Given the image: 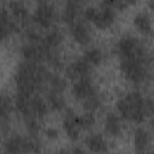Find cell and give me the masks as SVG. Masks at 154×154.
Here are the masks:
<instances>
[{
  "instance_id": "d6a6232c",
  "label": "cell",
  "mask_w": 154,
  "mask_h": 154,
  "mask_svg": "<svg viewBox=\"0 0 154 154\" xmlns=\"http://www.w3.org/2000/svg\"><path fill=\"white\" fill-rule=\"evenodd\" d=\"M1 6H2V5H0V7H1Z\"/></svg>"
},
{
  "instance_id": "f546056e",
  "label": "cell",
  "mask_w": 154,
  "mask_h": 154,
  "mask_svg": "<svg viewBox=\"0 0 154 154\" xmlns=\"http://www.w3.org/2000/svg\"><path fill=\"white\" fill-rule=\"evenodd\" d=\"M43 135H45L48 140L54 141V140H58V138H59L60 131H59V129L55 128V126H47L46 129H43Z\"/></svg>"
},
{
  "instance_id": "e0dca14e",
  "label": "cell",
  "mask_w": 154,
  "mask_h": 154,
  "mask_svg": "<svg viewBox=\"0 0 154 154\" xmlns=\"http://www.w3.org/2000/svg\"><path fill=\"white\" fill-rule=\"evenodd\" d=\"M84 146L94 154H106L108 152V142L101 132H91L85 136Z\"/></svg>"
},
{
  "instance_id": "1f68e13d",
  "label": "cell",
  "mask_w": 154,
  "mask_h": 154,
  "mask_svg": "<svg viewBox=\"0 0 154 154\" xmlns=\"http://www.w3.org/2000/svg\"><path fill=\"white\" fill-rule=\"evenodd\" d=\"M135 154H153L152 150H144V152H136Z\"/></svg>"
},
{
  "instance_id": "7a4b0ae2",
  "label": "cell",
  "mask_w": 154,
  "mask_h": 154,
  "mask_svg": "<svg viewBox=\"0 0 154 154\" xmlns=\"http://www.w3.org/2000/svg\"><path fill=\"white\" fill-rule=\"evenodd\" d=\"M117 113L123 120L142 124L153 114V100L140 90H130L122 94L116 102Z\"/></svg>"
},
{
  "instance_id": "6da1fadb",
  "label": "cell",
  "mask_w": 154,
  "mask_h": 154,
  "mask_svg": "<svg viewBox=\"0 0 154 154\" xmlns=\"http://www.w3.org/2000/svg\"><path fill=\"white\" fill-rule=\"evenodd\" d=\"M51 71L52 70L43 64L20 60L13 72L16 91L25 95L42 94L46 89Z\"/></svg>"
},
{
  "instance_id": "3957f363",
  "label": "cell",
  "mask_w": 154,
  "mask_h": 154,
  "mask_svg": "<svg viewBox=\"0 0 154 154\" xmlns=\"http://www.w3.org/2000/svg\"><path fill=\"white\" fill-rule=\"evenodd\" d=\"M13 106L20 113L22 118L31 117L38 119L40 122H42L51 112L43 95L41 94L25 95L16 91L13 97Z\"/></svg>"
},
{
  "instance_id": "ac0fdd59",
  "label": "cell",
  "mask_w": 154,
  "mask_h": 154,
  "mask_svg": "<svg viewBox=\"0 0 154 154\" xmlns=\"http://www.w3.org/2000/svg\"><path fill=\"white\" fill-rule=\"evenodd\" d=\"M132 144H134L136 152L150 150V144H152L150 130L143 125L137 126L132 135Z\"/></svg>"
},
{
  "instance_id": "277c9868",
  "label": "cell",
  "mask_w": 154,
  "mask_h": 154,
  "mask_svg": "<svg viewBox=\"0 0 154 154\" xmlns=\"http://www.w3.org/2000/svg\"><path fill=\"white\" fill-rule=\"evenodd\" d=\"M116 53L119 59L152 60V53L144 41L134 34H123L116 43Z\"/></svg>"
},
{
  "instance_id": "4dcf8cb0",
  "label": "cell",
  "mask_w": 154,
  "mask_h": 154,
  "mask_svg": "<svg viewBox=\"0 0 154 154\" xmlns=\"http://www.w3.org/2000/svg\"><path fill=\"white\" fill-rule=\"evenodd\" d=\"M55 154H72V153H71L70 148H61V149H59Z\"/></svg>"
},
{
  "instance_id": "8992f818",
  "label": "cell",
  "mask_w": 154,
  "mask_h": 154,
  "mask_svg": "<svg viewBox=\"0 0 154 154\" xmlns=\"http://www.w3.org/2000/svg\"><path fill=\"white\" fill-rule=\"evenodd\" d=\"M117 18V12L107 6L103 1L99 5H85L82 12V19L88 22L89 24H93L100 30H107L109 29Z\"/></svg>"
},
{
  "instance_id": "ffe728a7",
  "label": "cell",
  "mask_w": 154,
  "mask_h": 154,
  "mask_svg": "<svg viewBox=\"0 0 154 154\" xmlns=\"http://www.w3.org/2000/svg\"><path fill=\"white\" fill-rule=\"evenodd\" d=\"M64 40H65V35L63 30L57 25L43 34V45L49 49H59Z\"/></svg>"
},
{
  "instance_id": "83f0119b",
  "label": "cell",
  "mask_w": 154,
  "mask_h": 154,
  "mask_svg": "<svg viewBox=\"0 0 154 154\" xmlns=\"http://www.w3.org/2000/svg\"><path fill=\"white\" fill-rule=\"evenodd\" d=\"M23 124L26 130V135L32 136V137H38L42 128H41V122L38 119L31 118V117H23Z\"/></svg>"
},
{
  "instance_id": "cb8c5ba5",
  "label": "cell",
  "mask_w": 154,
  "mask_h": 154,
  "mask_svg": "<svg viewBox=\"0 0 154 154\" xmlns=\"http://www.w3.org/2000/svg\"><path fill=\"white\" fill-rule=\"evenodd\" d=\"M81 57L87 63H89L94 69L95 67H99L103 63V60H105V53H103V51L100 47H95V46L87 47Z\"/></svg>"
},
{
  "instance_id": "484cf974",
  "label": "cell",
  "mask_w": 154,
  "mask_h": 154,
  "mask_svg": "<svg viewBox=\"0 0 154 154\" xmlns=\"http://www.w3.org/2000/svg\"><path fill=\"white\" fill-rule=\"evenodd\" d=\"M82 103V108L84 112H91V113H95L96 111H99L102 105H103V100H102V96L100 94V91L88 99H85L84 101L81 102Z\"/></svg>"
},
{
  "instance_id": "4316f807",
  "label": "cell",
  "mask_w": 154,
  "mask_h": 154,
  "mask_svg": "<svg viewBox=\"0 0 154 154\" xmlns=\"http://www.w3.org/2000/svg\"><path fill=\"white\" fill-rule=\"evenodd\" d=\"M77 120L82 131H89L96 124L95 113H91V112H83L81 114H77Z\"/></svg>"
},
{
  "instance_id": "30bf717a",
  "label": "cell",
  "mask_w": 154,
  "mask_h": 154,
  "mask_svg": "<svg viewBox=\"0 0 154 154\" xmlns=\"http://www.w3.org/2000/svg\"><path fill=\"white\" fill-rule=\"evenodd\" d=\"M64 71L66 79H70L72 82L83 78H93L94 75V67L89 63H87L82 57L76 58L71 63L65 65Z\"/></svg>"
},
{
  "instance_id": "f1b7e54d",
  "label": "cell",
  "mask_w": 154,
  "mask_h": 154,
  "mask_svg": "<svg viewBox=\"0 0 154 154\" xmlns=\"http://www.w3.org/2000/svg\"><path fill=\"white\" fill-rule=\"evenodd\" d=\"M103 2H105L107 6L112 7L116 12L123 11V10H125L128 6L135 4L134 1H122V0H111V1H103Z\"/></svg>"
},
{
  "instance_id": "d6986e66",
  "label": "cell",
  "mask_w": 154,
  "mask_h": 154,
  "mask_svg": "<svg viewBox=\"0 0 154 154\" xmlns=\"http://www.w3.org/2000/svg\"><path fill=\"white\" fill-rule=\"evenodd\" d=\"M132 23L137 31H140L143 36H152L153 34V23H152V14L147 10H140L135 13L132 18Z\"/></svg>"
},
{
  "instance_id": "5b68a950",
  "label": "cell",
  "mask_w": 154,
  "mask_h": 154,
  "mask_svg": "<svg viewBox=\"0 0 154 154\" xmlns=\"http://www.w3.org/2000/svg\"><path fill=\"white\" fill-rule=\"evenodd\" d=\"M122 76L132 84H143L152 77V60L119 59Z\"/></svg>"
},
{
  "instance_id": "5bb4252c",
  "label": "cell",
  "mask_w": 154,
  "mask_h": 154,
  "mask_svg": "<svg viewBox=\"0 0 154 154\" xmlns=\"http://www.w3.org/2000/svg\"><path fill=\"white\" fill-rule=\"evenodd\" d=\"M20 31V24L17 23L8 10L4 6L0 7V42L10 38L14 32Z\"/></svg>"
},
{
  "instance_id": "7402d4cb",
  "label": "cell",
  "mask_w": 154,
  "mask_h": 154,
  "mask_svg": "<svg viewBox=\"0 0 154 154\" xmlns=\"http://www.w3.org/2000/svg\"><path fill=\"white\" fill-rule=\"evenodd\" d=\"M43 97L48 105L49 111L53 112H64L69 106L67 101L64 96V94L60 93H54V91H45Z\"/></svg>"
},
{
  "instance_id": "9c48e42d",
  "label": "cell",
  "mask_w": 154,
  "mask_h": 154,
  "mask_svg": "<svg viewBox=\"0 0 154 154\" xmlns=\"http://www.w3.org/2000/svg\"><path fill=\"white\" fill-rule=\"evenodd\" d=\"M20 54L23 57V60H28L31 63H37V64H43L46 65L48 55L52 51H59V49H49L47 48L43 43L37 45V43H31L23 41L20 45Z\"/></svg>"
},
{
  "instance_id": "7c38bea8",
  "label": "cell",
  "mask_w": 154,
  "mask_h": 154,
  "mask_svg": "<svg viewBox=\"0 0 154 154\" xmlns=\"http://www.w3.org/2000/svg\"><path fill=\"white\" fill-rule=\"evenodd\" d=\"M63 116V120H61V128L65 134V136L71 141V142H77L81 137V128L78 125V120H77V113L67 107L64 112Z\"/></svg>"
},
{
  "instance_id": "2e32d148",
  "label": "cell",
  "mask_w": 154,
  "mask_h": 154,
  "mask_svg": "<svg viewBox=\"0 0 154 154\" xmlns=\"http://www.w3.org/2000/svg\"><path fill=\"white\" fill-rule=\"evenodd\" d=\"M85 5L87 4L83 1H67V2H65L63 10L59 12L60 19L67 25L72 24L77 19L82 18V12H83V8L85 7Z\"/></svg>"
},
{
  "instance_id": "8fae6325",
  "label": "cell",
  "mask_w": 154,
  "mask_h": 154,
  "mask_svg": "<svg viewBox=\"0 0 154 154\" xmlns=\"http://www.w3.org/2000/svg\"><path fill=\"white\" fill-rule=\"evenodd\" d=\"M69 32L72 37V40L83 47H89V45L93 41V29L88 22L79 18L72 24L69 25Z\"/></svg>"
},
{
  "instance_id": "d4e9b609",
  "label": "cell",
  "mask_w": 154,
  "mask_h": 154,
  "mask_svg": "<svg viewBox=\"0 0 154 154\" xmlns=\"http://www.w3.org/2000/svg\"><path fill=\"white\" fill-rule=\"evenodd\" d=\"M12 101L4 94H0V130L10 119V114L12 112Z\"/></svg>"
},
{
  "instance_id": "4fadbf2b",
  "label": "cell",
  "mask_w": 154,
  "mask_h": 154,
  "mask_svg": "<svg viewBox=\"0 0 154 154\" xmlns=\"http://www.w3.org/2000/svg\"><path fill=\"white\" fill-rule=\"evenodd\" d=\"M99 93V88L93 78H83L72 83L71 94L77 101H84L85 99Z\"/></svg>"
},
{
  "instance_id": "ba28073f",
  "label": "cell",
  "mask_w": 154,
  "mask_h": 154,
  "mask_svg": "<svg viewBox=\"0 0 154 154\" xmlns=\"http://www.w3.org/2000/svg\"><path fill=\"white\" fill-rule=\"evenodd\" d=\"M59 17L60 13L57 10L55 4L51 1H40L30 13L31 22L42 31H47L55 26Z\"/></svg>"
},
{
  "instance_id": "52a82bcc",
  "label": "cell",
  "mask_w": 154,
  "mask_h": 154,
  "mask_svg": "<svg viewBox=\"0 0 154 154\" xmlns=\"http://www.w3.org/2000/svg\"><path fill=\"white\" fill-rule=\"evenodd\" d=\"M2 147L6 154H41L42 152V143L38 137L19 134L6 137Z\"/></svg>"
},
{
  "instance_id": "44dd1931",
  "label": "cell",
  "mask_w": 154,
  "mask_h": 154,
  "mask_svg": "<svg viewBox=\"0 0 154 154\" xmlns=\"http://www.w3.org/2000/svg\"><path fill=\"white\" fill-rule=\"evenodd\" d=\"M7 10H8L10 14L12 16V18L17 23H19L20 25L30 18V12L28 10V6L23 1H11V2H8L7 4Z\"/></svg>"
},
{
  "instance_id": "9a60e30c",
  "label": "cell",
  "mask_w": 154,
  "mask_h": 154,
  "mask_svg": "<svg viewBox=\"0 0 154 154\" xmlns=\"http://www.w3.org/2000/svg\"><path fill=\"white\" fill-rule=\"evenodd\" d=\"M103 130L107 136L113 138H118L123 135V131H124L123 119L119 117L117 112L109 111L106 113L103 119Z\"/></svg>"
},
{
  "instance_id": "603a6c76",
  "label": "cell",
  "mask_w": 154,
  "mask_h": 154,
  "mask_svg": "<svg viewBox=\"0 0 154 154\" xmlns=\"http://www.w3.org/2000/svg\"><path fill=\"white\" fill-rule=\"evenodd\" d=\"M66 88H67V79H66V77L61 76L59 72L51 71L49 77H48L47 83H46L45 91H54V93L64 94V91L66 90Z\"/></svg>"
}]
</instances>
